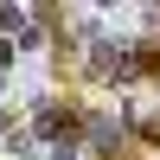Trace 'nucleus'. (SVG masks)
<instances>
[{
    "label": "nucleus",
    "mask_w": 160,
    "mask_h": 160,
    "mask_svg": "<svg viewBox=\"0 0 160 160\" xmlns=\"http://www.w3.org/2000/svg\"><path fill=\"white\" fill-rule=\"evenodd\" d=\"M13 51H19V45H13V38H0V71L13 64Z\"/></svg>",
    "instance_id": "1"
},
{
    "label": "nucleus",
    "mask_w": 160,
    "mask_h": 160,
    "mask_svg": "<svg viewBox=\"0 0 160 160\" xmlns=\"http://www.w3.org/2000/svg\"><path fill=\"white\" fill-rule=\"evenodd\" d=\"M148 141H154V148H160V122H148Z\"/></svg>",
    "instance_id": "2"
}]
</instances>
